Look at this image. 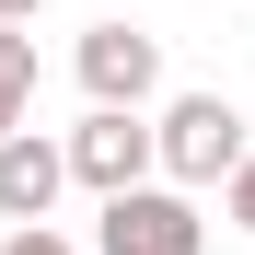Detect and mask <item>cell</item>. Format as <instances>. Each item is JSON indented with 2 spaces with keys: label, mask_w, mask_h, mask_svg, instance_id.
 Segmentation results:
<instances>
[{
  "label": "cell",
  "mask_w": 255,
  "mask_h": 255,
  "mask_svg": "<svg viewBox=\"0 0 255 255\" xmlns=\"http://www.w3.org/2000/svg\"><path fill=\"white\" fill-rule=\"evenodd\" d=\"M23 116H35V35L0 23V128H23Z\"/></svg>",
  "instance_id": "8992f818"
},
{
  "label": "cell",
  "mask_w": 255,
  "mask_h": 255,
  "mask_svg": "<svg viewBox=\"0 0 255 255\" xmlns=\"http://www.w3.org/2000/svg\"><path fill=\"white\" fill-rule=\"evenodd\" d=\"M35 12H47V0H0V23H35Z\"/></svg>",
  "instance_id": "9c48e42d"
},
{
  "label": "cell",
  "mask_w": 255,
  "mask_h": 255,
  "mask_svg": "<svg viewBox=\"0 0 255 255\" xmlns=\"http://www.w3.org/2000/svg\"><path fill=\"white\" fill-rule=\"evenodd\" d=\"M93 255H209L197 186H174V174L116 186V197H105V221H93Z\"/></svg>",
  "instance_id": "6da1fadb"
},
{
  "label": "cell",
  "mask_w": 255,
  "mask_h": 255,
  "mask_svg": "<svg viewBox=\"0 0 255 255\" xmlns=\"http://www.w3.org/2000/svg\"><path fill=\"white\" fill-rule=\"evenodd\" d=\"M70 70H81V93H93V105H151L162 93V35H139V23H93V35H81V47H70Z\"/></svg>",
  "instance_id": "277c9868"
},
{
  "label": "cell",
  "mask_w": 255,
  "mask_h": 255,
  "mask_svg": "<svg viewBox=\"0 0 255 255\" xmlns=\"http://www.w3.org/2000/svg\"><path fill=\"white\" fill-rule=\"evenodd\" d=\"M221 221H232V232H255V151L221 174Z\"/></svg>",
  "instance_id": "52a82bcc"
},
{
  "label": "cell",
  "mask_w": 255,
  "mask_h": 255,
  "mask_svg": "<svg viewBox=\"0 0 255 255\" xmlns=\"http://www.w3.org/2000/svg\"><path fill=\"white\" fill-rule=\"evenodd\" d=\"M139 174H162V151H151V105H93V116L70 128V186L116 197V186H139Z\"/></svg>",
  "instance_id": "3957f363"
},
{
  "label": "cell",
  "mask_w": 255,
  "mask_h": 255,
  "mask_svg": "<svg viewBox=\"0 0 255 255\" xmlns=\"http://www.w3.org/2000/svg\"><path fill=\"white\" fill-rule=\"evenodd\" d=\"M58 186H70V139H35V116L0 128V221H47Z\"/></svg>",
  "instance_id": "5b68a950"
},
{
  "label": "cell",
  "mask_w": 255,
  "mask_h": 255,
  "mask_svg": "<svg viewBox=\"0 0 255 255\" xmlns=\"http://www.w3.org/2000/svg\"><path fill=\"white\" fill-rule=\"evenodd\" d=\"M0 255H81V244H58L47 221H12V232H0Z\"/></svg>",
  "instance_id": "ba28073f"
},
{
  "label": "cell",
  "mask_w": 255,
  "mask_h": 255,
  "mask_svg": "<svg viewBox=\"0 0 255 255\" xmlns=\"http://www.w3.org/2000/svg\"><path fill=\"white\" fill-rule=\"evenodd\" d=\"M151 151H162V174H174V186H221L255 139H244L232 93H174V105L151 116Z\"/></svg>",
  "instance_id": "7a4b0ae2"
}]
</instances>
